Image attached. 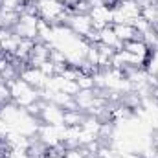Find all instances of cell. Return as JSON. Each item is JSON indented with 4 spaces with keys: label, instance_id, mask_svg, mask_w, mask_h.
<instances>
[{
    "label": "cell",
    "instance_id": "11",
    "mask_svg": "<svg viewBox=\"0 0 158 158\" xmlns=\"http://www.w3.org/2000/svg\"><path fill=\"white\" fill-rule=\"evenodd\" d=\"M24 6H26V0H0V9H4V11L22 13Z\"/></svg>",
    "mask_w": 158,
    "mask_h": 158
},
{
    "label": "cell",
    "instance_id": "7",
    "mask_svg": "<svg viewBox=\"0 0 158 158\" xmlns=\"http://www.w3.org/2000/svg\"><path fill=\"white\" fill-rule=\"evenodd\" d=\"M98 35H99V44L109 46V48H112V50H116V52L123 50V42L118 39V35H116L112 24H110V26H105L101 31H98Z\"/></svg>",
    "mask_w": 158,
    "mask_h": 158
},
{
    "label": "cell",
    "instance_id": "13",
    "mask_svg": "<svg viewBox=\"0 0 158 158\" xmlns=\"http://www.w3.org/2000/svg\"><path fill=\"white\" fill-rule=\"evenodd\" d=\"M77 81L79 90H96V83H94V76H86V74H79Z\"/></svg>",
    "mask_w": 158,
    "mask_h": 158
},
{
    "label": "cell",
    "instance_id": "9",
    "mask_svg": "<svg viewBox=\"0 0 158 158\" xmlns=\"http://www.w3.org/2000/svg\"><path fill=\"white\" fill-rule=\"evenodd\" d=\"M112 28H114V31H116V35H118V39L125 44V42H129V40H134V39H140V35L136 33V30L132 28V24H112Z\"/></svg>",
    "mask_w": 158,
    "mask_h": 158
},
{
    "label": "cell",
    "instance_id": "6",
    "mask_svg": "<svg viewBox=\"0 0 158 158\" xmlns=\"http://www.w3.org/2000/svg\"><path fill=\"white\" fill-rule=\"evenodd\" d=\"M19 77L24 79L30 86H33V88H42L44 86V83H46V79L48 76H44L42 74V70L37 68V66H24L22 70H20V74H19Z\"/></svg>",
    "mask_w": 158,
    "mask_h": 158
},
{
    "label": "cell",
    "instance_id": "18",
    "mask_svg": "<svg viewBox=\"0 0 158 158\" xmlns=\"http://www.w3.org/2000/svg\"><path fill=\"white\" fill-rule=\"evenodd\" d=\"M153 143H155V147H158V129H155V134H153Z\"/></svg>",
    "mask_w": 158,
    "mask_h": 158
},
{
    "label": "cell",
    "instance_id": "14",
    "mask_svg": "<svg viewBox=\"0 0 158 158\" xmlns=\"http://www.w3.org/2000/svg\"><path fill=\"white\" fill-rule=\"evenodd\" d=\"M63 158H88V155H86L85 147H68V149H64Z\"/></svg>",
    "mask_w": 158,
    "mask_h": 158
},
{
    "label": "cell",
    "instance_id": "15",
    "mask_svg": "<svg viewBox=\"0 0 158 158\" xmlns=\"http://www.w3.org/2000/svg\"><path fill=\"white\" fill-rule=\"evenodd\" d=\"M11 101V94H9V86L6 81H2L0 77V105H6Z\"/></svg>",
    "mask_w": 158,
    "mask_h": 158
},
{
    "label": "cell",
    "instance_id": "10",
    "mask_svg": "<svg viewBox=\"0 0 158 158\" xmlns=\"http://www.w3.org/2000/svg\"><path fill=\"white\" fill-rule=\"evenodd\" d=\"M85 119V112L74 109V110H64V125L66 127H74V125H81Z\"/></svg>",
    "mask_w": 158,
    "mask_h": 158
},
{
    "label": "cell",
    "instance_id": "1",
    "mask_svg": "<svg viewBox=\"0 0 158 158\" xmlns=\"http://www.w3.org/2000/svg\"><path fill=\"white\" fill-rule=\"evenodd\" d=\"M37 15L42 20H48L53 26H63L68 20V15L72 13L66 4L61 0H35Z\"/></svg>",
    "mask_w": 158,
    "mask_h": 158
},
{
    "label": "cell",
    "instance_id": "3",
    "mask_svg": "<svg viewBox=\"0 0 158 158\" xmlns=\"http://www.w3.org/2000/svg\"><path fill=\"white\" fill-rule=\"evenodd\" d=\"M88 17L92 20V30L94 31H101L105 26L112 24V6H109V4L94 6V7H90Z\"/></svg>",
    "mask_w": 158,
    "mask_h": 158
},
{
    "label": "cell",
    "instance_id": "12",
    "mask_svg": "<svg viewBox=\"0 0 158 158\" xmlns=\"http://www.w3.org/2000/svg\"><path fill=\"white\" fill-rule=\"evenodd\" d=\"M131 24H132V28L136 30V33H138L140 37H142L143 33H147V31H149V30L153 28V24H149V22H147V20H145V19H143L142 15H140V17H136V19H134V20H132Z\"/></svg>",
    "mask_w": 158,
    "mask_h": 158
},
{
    "label": "cell",
    "instance_id": "2",
    "mask_svg": "<svg viewBox=\"0 0 158 158\" xmlns=\"http://www.w3.org/2000/svg\"><path fill=\"white\" fill-rule=\"evenodd\" d=\"M37 24H39V15L22 11L19 17V22L11 28L20 39H31L37 40Z\"/></svg>",
    "mask_w": 158,
    "mask_h": 158
},
{
    "label": "cell",
    "instance_id": "17",
    "mask_svg": "<svg viewBox=\"0 0 158 158\" xmlns=\"http://www.w3.org/2000/svg\"><path fill=\"white\" fill-rule=\"evenodd\" d=\"M9 132H11L9 123H7L4 118H0V142H4V140H6V136H7Z\"/></svg>",
    "mask_w": 158,
    "mask_h": 158
},
{
    "label": "cell",
    "instance_id": "4",
    "mask_svg": "<svg viewBox=\"0 0 158 158\" xmlns=\"http://www.w3.org/2000/svg\"><path fill=\"white\" fill-rule=\"evenodd\" d=\"M40 123H48V125H64V109L57 107L52 101H42L40 99Z\"/></svg>",
    "mask_w": 158,
    "mask_h": 158
},
{
    "label": "cell",
    "instance_id": "16",
    "mask_svg": "<svg viewBox=\"0 0 158 158\" xmlns=\"http://www.w3.org/2000/svg\"><path fill=\"white\" fill-rule=\"evenodd\" d=\"M2 158H31L28 151H15V149H6L2 151Z\"/></svg>",
    "mask_w": 158,
    "mask_h": 158
},
{
    "label": "cell",
    "instance_id": "8",
    "mask_svg": "<svg viewBox=\"0 0 158 158\" xmlns=\"http://www.w3.org/2000/svg\"><path fill=\"white\" fill-rule=\"evenodd\" d=\"M123 50H127V52H131V53H134V55H138V57H142V59H147L149 53H151V48H149L142 39H134V40L125 42V44H123Z\"/></svg>",
    "mask_w": 158,
    "mask_h": 158
},
{
    "label": "cell",
    "instance_id": "5",
    "mask_svg": "<svg viewBox=\"0 0 158 158\" xmlns=\"http://www.w3.org/2000/svg\"><path fill=\"white\" fill-rule=\"evenodd\" d=\"M66 26L81 39H86L92 33V20H90L88 13H70Z\"/></svg>",
    "mask_w": 158,
    "mask_h": 158
}]
</instances>
